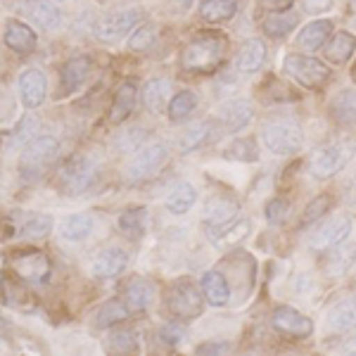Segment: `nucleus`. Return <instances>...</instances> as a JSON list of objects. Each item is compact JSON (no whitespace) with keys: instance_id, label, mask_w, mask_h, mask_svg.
I'll return each mask as SVG.
<instances>
[{"instance_id":"obj_1","label":"nucleus","mask_w":356,"mask_h":356,"mask_svg":"<svg viewBox=\"0 0 356 356\" xmlns=\"http://www.w3.org/2000/svg\"><path fill=\"white\" fill-rule=\"evenodd\" d=\"M226 53V36L216 31H202L183 48L181 62L191 72H211Z\"/></svg>"},{"instance_id":"obj_2","label":"nucleus","mask_w":356,"mask_h":356,"mask_svg":"<svg viewBox=\"0 0 356 356\" xmlns=\"http://www.w3.org/2000/svg\"><path fill=\"white\" fill-rule=\"evenodd\" d=\"M261 140L275 154H292L300 150L304 134L302 126L292 122V119H275V122H268L261 129Z\"/></svg>"},{"instance_id":"obj_3","label":"nucleus","mask_w":356,"mask_h":356,"mask_svg":"<svg viewBox=\"0 0 356 356\" xmlns=\"http://www.w3.org/2000/svg\"><path fill=\"white\" fill-rule=\"evenodd\" d=\"M57 143L55 136H36L31 143L24 147L19 159V171L24 178H38L45 171V166L53 162V157L57 154Z\"/></svg>"},{"instance_id":"obj_4","label":"nucleus","mask_w":356,"mask_h":356,"mask_svg":"<svg viewBox=\"0 0 356 356\" xmlns=\"http://www.w3.org/2000/svg\"><path fill=\"white\" fill-rule=\"evenodd\" d=\"M356 147L352 143H330L312 154V174L316 178H330L340 174L349 159L354 157Z\"/></svg>"},{"instance_id":"obj_5","label":"nucleus","mask_w":356,"mask_h":356,"mask_svg":"<svg viewBox=\"0 0 356 356\" xmlns=\"http://www.w3.org/2000/svg\"><path fill=\"white\" fill-rule=\"evenodd\" d=\"M285 74L307 88H321L330 76V69L309 55H288L285 57Z\"/></svg>"},{"instance_id":"obj_6","label":"nucleus","mask_w":356,"mask_h":356,"mask_svg":"<svg viewBox=\"0 0 356 356\" xmlns=\"http://www.w3.org/2000/svg\"><path fill=\"white\" fill-rule=\"evenodd\" d=\"M166 307L171 309L174 316L181 318H195V316L202 314L204 302H202V292L197 290V285L191 280H181L166 295Z\"/></svg>"},{"instance_id":"obj_7","label":"nucleus","mask_w":356,"mask_h":356,"mask_svg":"<svg viewBox=\"0 0 356 356\" xmlns=\"http://www.w3.org/2000/svg\"><path fill=\"white\" fill-rule=\"evenodd\" d=\"M252 231V223L250 219H233L221 221V223H211L209 231H207V238L209 243L216 247V250H233L235 245H240L243 240L250 235Z\"/></svg>"},{"instance_id":"obj_8","label":"nucleus","mask_w":356,"mask_h":356,"mask_svg":"<svg viewBox=\"0 0 356 356\" xmlns=\"http://www.w3.org/2000/svg\"><path fill=\"white\" fill-rule=\"evenodd\" d=\"M97 174V164L86 154H76L62 166V183L69 193H81L90 186Z\"/></svg>"},{"instance_id":"obj_9","label":"nucleus","mask_w":356,"mask_h":356,"mask_svg":"<svg viewBox=\"0 0 356 356\" xmlns=\"http://www.w3.org/2000/svg\"><path fill=\"white\" fill-rule=\"evenodd\" d=\"M166 157H169V152H166L164 145L143 147V150L131 159L129 169H126V176H129L131 181H145V178L154 176L162 169L166 164Z\"/></svg>"},{"instance_id":"obj_10","label":"nucleus","mask_w":356,"mask_h":356,"mask_svg":"<svg viewBox=\"0 0 356 356\" xmlns=\"http://www.w3.org/2000/svg\"><path fill=\"white\" fill-rule=\"evenodd\" d=\"M140 22V15L136 13V10H124V13H114L110 17H105V19L97 24V38L105 43H117L122 41L126 33L134 31V26Z\"/></svg>"},{"instance_id":"obj_11","label":"nucleus","mask_w":356,"mask_h":356,"mask_svg":"<svg viewBox=\"0 0 356 356\" xmlns=\"http://www.w3.org/2000/svg\"><path fill=\"white\" fill-rule=\"evenodd\" d=\"M13 266L15 271L26 278L29 283H36L41 285L45 280L50 278V261L45 259V254L36 250H29V252H22V254H15L13 257Z\"/></svg>"},{"instance_id":"obj_12","label":"nucleus","mask_w":356,"mask_h":356,"mask_svg":"<svg viewBox=\"0 0 356 356\" xmlns=\"http://www.w3.org/2000/svg\"><path fill=\"white\" fill-rule=\"evenodd\" d=\"M349 233H352V221L344 219V216H337V219L325 221L323 226L316 231L312 247L314 250H321V252H328L335 245L344 243V240L349 238Z\"/></svg>"},{"instance_id":"obj_13","label":"nucleus","mask_w":356,"mask_h":356,"mask_svg":"<svg viewBox=\"0 0 356 356\" xmlns=\"http://www.w3.org/2000/svg\"><path fill=\"white\" fill-rule=\"evenodd\" d=\"M273 328L290 337H307V335H312V330H314V321L292 312L288 307H283L273 314Z\"/></svg>"},{"instance_id":"obj_14","label":"nucleus","mask_w":356,"mask_h":356,"mask_svg":"<svg viewBox=\"0 0 356 356\" xmlns=\"http://www.w3.org/2000/svg\"><path fill=\"white\" fill-rule=\"evenodd\" d=\"M19 10L41 29H60L62 24V13L48 0H24Z\"/></svg>"},{"instance_id":"obj_15","label":"nucleus","mask_w":356,"mask_h":356,"mask_svg":"<svg viewBox=\"0 0 356 356\" xmlns=\"http://www.w3.org/2000/svg\"><path fill=\"white\" fill-rule=\"evenodd\" d=\"M126 264H129V257H126L124 250H119V247H110V250H102L100 254L95 257L93 264H90V271L97 278H114V275H119L126 268Z\"/></svg>"},{"instance_id":"obj_16","label":"nucleus","mask_w":356,"mask_h":356,"mask_svg":"<svg viewBox=\"0 0 356 356\" xmlns=\"http://www.w3.org/2000/svg\"><path fill=\"white\" fill-rule=\"evenodd\" d=\"M19 95L26 107H38L45 100V76L38 69H26L19 76Z\"/></svg>"},{"instance_id":"obj_17","label":"nucleus","mask_w":356,"mask_h":356,"mask_svg":"<svg viewBox=\"0 0 356 356\" xmlns=\"http://www.w3.org/2000/svg\"><path fill=\"white\" fill-rule=\"evenodd\" d=\"M330 36H332V22L316 19V22L307 24L300 31V36H297V45H300L302 50H309V53H314V50L323 48V45L328 43Z\"/></svg>"},{"instance_id":"obj_18","label":"nucleus","mask_w":356,"mask_h":356,"mask_svg":"<svg viewBox=\"0 0 356 356\" xmlns=\"http://www.w3.org/2000/svg\"><path fill=\"white\" fill-rule=\"evenodd\" d=\"M252 119V105L247 100H231L221 107V122L228 134L243 131Z\"/></svg>"},{"instance_id":"obj_19","label":"nucleus","mask_w":356,"mask_h":356,"mask_svg":"<svg viewBox=\"0 0 356 356\" xmlns=\"http://www.w3.org/2000/svg\"><path fill=\"white\" fill-rule=\"evenodd\" d=\"M5 45L15 53H31L36 48V33L22 22H8L5 26Z\"/></svg>"},{"instance_id":"obj_20","label":"nucleus","mask_w":356,"mask_h":356,"mask_svg":"<svg viewBox=\"0 0 356 356\" xmlns=\"http://www.w3.org/2000/svg\"><path fill=\"white\" fill-rule=\"evenodd\" d=\"M264 60H266V45L252 38L240 48L238 57H235V69L243 74H252L264 65Z\"/></svg>"},{"instance_id":"obj_21","label":"nucleus","mask_w":356,"mask_h":356,"mask_svg":"<svg viewBox=\"0 0 356 356\" xmlns=\"http://www.w3.org/2000/svg\"><path fill=\"white\" fill-rule=\"evenodd\" d=\"M356 259V245L354 243H340L332 250H328V259H325V268L330 275H342L352 268V264Z\"/></svg>"},{"instance_id":"obj_22","label":"nucleus","mask_w":356,"mask_h":356,"mask_svg":"<svg viewBox=\"0 0 356 356\" xmlns=\"http://www.w3.org/2000/svg\"><path fill=\"white\" fill-rule=\"evenodd\" d=\"M202 292L207 295L209 304L214 307H223L231 300V288H228V280L221 271H207L202 278Z\"/></svg>"},{"instance_id":"obj_23","label":"nucleus","mask_w":356,"mask_h":356,"mask_svg":"<svg viewBox=\"0 0 356 356\" xmlns=\"http://www.w3.org/2000/svg\"><path fill=\"white\" fill-rule=\"evenodd\" d=\"M238 13V0H204L200 5V17L209 24L226 22Z\"/></svg>"},{"instance_id":"obj_24","label":"nucleus","mask_w":356,"mask_h":356,"mask_svg":"<svg viewBox=\"0 0 356 356\" xmlns=\"http://www.w3.org/2000/svg\"><path fill=\"white\" fill-rule=\"evenodd\" d=\"M354 50H356V36L347 31H340L332 36V41L325 48V57H328V62H332V65H344L354 55Z\"/></svg>"},{"instance_id":"obj_25","label":"nucleus","mask_w":356,"mask_h":356,"mask_svg":"<svg viewBox=\"0 0 356 356\" xmlns=\"http://www.w3.org/2000/svg\"><path fill=\"white\" fill-rule=\"evenodd\" d=\"M93 231V219L88 214H72L62 221L60 233L62 238L69 240V243H79V240H86Z\"/></svg>"},{"instance_id":"obj_26","label":"nucleus","mask_w":356,"mask_h":356,"mask_svg":"<svg viewBox=\"0 0 356 356\" xmlns=\"http://www.w3.org/2000/svg\"><path fill=\"white\" fill-rule=\"evenodd\" d=\"M136 95H138V90H136L134 83H124L122 88L117 90L114 102H112V110H110V122L112 124H119L129 117L131 110H134V105H136Z\"/></svg>"},{"instance_id":"obj_27","label":"nucleus","mask_w":356,"mask_h":356,"mask_svg":"<svg viewBox=\"0 0 356 356\" xmlns=\"http://www.w3.org/2000/svg\"><path fill=\"white\" fill-rule=\"evenodd\" d=\"M328 323H330V328L337 330V332H344V330L354 328V325H356V295L342 300L335 309H332Z\"/></svg>"},{"instance_id":"obj_28","label":"nucleus","mask_w":356,"mask_h":356,"mask_svg":"<svg viewBox=\"0 0 356 356\" xmlns=\"http://www.w3.org/2000/svg\"><path fill=\"white\" fill-rule=\"evenodd\" d=\"M129 304H126V300H110L102 304V309L97 312L95 316V325L97 328H110V325H117L122 323V321H126V316H129Z\"/></svg>"},{"instance_id":"obj_29","label":"nucleus","mask_w":356,"mask_h":356,"mask_svg":"<svg viewBox=\"0 0 356 356\" xmlns=\"http://www.w3.org/2000/svg\"><path fill=\"white\" fill-rule=\"evenodd\" d=\"M238 214V202H233V200L223 197H211L209 202L204 207V219L207 223H221V221H228L233 219V216Z\"/></svg>"},{"instance_id":"obj_30","label":"nucleus","mask_w":356,"mask_h":356,"mask_svg":"<svg viewBox=\"0 0 356 356\" xmlns=\"http://www.w3.org/2000/svg\"><path fill=\"white\" fill-rule=\"evenodd\" d=\"M195 200H197L195 188L191 183H181V186H176L174 191L169 193V197H166V209H169L171 214H186L195 204Z\"/></svg>"},{"instance_id":"obj_31","label":"nucleus","mask_w":356,"mask_h":356,"mask_svg":"<svg viewBox=\"0 0 356 356\" xmlns=\"http://www.w3.org/2000/svg\"><path fill=\"white\" fill-rule=\"evenodd\" d=\"M90 69V60L88 57H74V60H69L65 69H62V81H65V90L79 88L83 81H86V74H88Z\"/></svg>"},{"instance_id":"obj_32","label":"nucleus","mask_w":356,"mask_h":356,"mask_svg":"<svg viewBox=\"0 0 356 356\" xmlns=\"http://www.w3.org/2000/svg\"><path fill=\"white\" fill-rule=\"evenodd\" d=\"M166 97H169V81L166 79H152L143 88V102L152 112H162Z\"/></svg>"},{"instance_id":"obj_33","label":"nucleus","mask_w":356,"mask_h":356,"mask_svg":"<svg viewBox=\"0 0 356 356\" xmlns=\"http://www.w3.org/2000/svg\"><path fill=\"white\" fill-rule=\"evenodd\" d=\"M330 114L342 124H354L356 122V90H342V93L332 100Z\"/></svg>"},{"instance_id":"obj_34","label":"nucleus","mask_w":356,"mask_h":356,"mask_svg":"<svg viewBox=\"0 0 356 356\" xmlns=\"http://www.w3.org/2000/svg\"><path fill=\"white\" fill-rule=\"evenodd\" d=\"M126 304H129L131 312H143L147 309V304L152 300V288L140 278H134L126 288V295H124Z\"/></svg>"},{"instance_id":"obj_35","label":"nucleus","mask_w":356,"mask_h":356,"mask_svg":"<svg viewBox=\"0 0 356 356\" xmlns=\"http://www.w3.org/2000/svg\"><path fill=\"white\" fill-rule=\"evenodd\" d=\"M295 26H297V15L295 13H275V15H268L266 19H264V31H266V36H271V38L288 36Z\"/></svg>"},{"instance_id":"obj_36","label":"nucleus","mask_w":356,"mask_h":356,"mask_svg":"<svg viewBox=\"0 0 356 356\" xmlns=\"http://www.w3.org/2000/svg\"><path fill=\"white\" fill-rule=\"evenodd\" d=\"M226 159H240V162H254L259 157V147H257L254 138H235L231 145L223 150Z\"/></svg>"},{"instance_id":"obj_37","label":"nucleus","mask_w":356,"mask_h":356,"mask_svg":"<svg viewBox=\"0 0 356 356\" xmlns=\"http://www.w3.org/2000/svg\"><path fill=\"white\" fill-rule=\"evenodd\" d=\"M145 219L147 211L143 207H134V209H126L122 216H119V228L122 233H126L129 238H140L145 233Z\"/></svg>"},{"instance_id":"obj_38","label":"nucleus","mask_w":356,"mask_h":356,"mask_svg":"<svg viewBox=\"0 0 356 356\" xmlns=\"http://www.w3.org/2000/svg\"><path fill=\"white\" fill-rule=\"evenodd\" d=\"M38 129H41V122H38V117H33V114H26L24 119H22L19 124H17V129L13 131V140H10V147H22V145H29V143L33 140V138L38 136Z\"/></svg>"},{"instance_id":"obj_39","label":"nucleus","mask_w":356,"mask_h":356,"mask_svg":"<svg viewBox=\"0 0 356 356\" xmlns=\"http://www.w3.org/2000/svg\"><path fill=\"white\" fill-rule=\"evenodd\" d=\"M195 105H197V100H195V95L191 93V90H181L174 100H169L171 122H181V119H186L188 114L195 110Z\"/></svg>"},{"instance_id":"obj_40","label":"nucleus","mask_w":356,"mask_h":356,"mask_svg":"<svg viewBox=\"0 0 356 356\" xmlns=\"http://www.w3.org/2000/svg\"><path fill=\"white\" fill-rule=\"evenodd\" d=\"M50 231H53V216H48V214L31 216V219L24 223V228H22V233H24L26 238H31V240H41Z\"/></svg>"},{"instance_id":"obj_41","label":"nucleus","mask_w":356,"mask_h":356,"mask_svg":"<svg viewBox=\"0 0 356 356\" xmlns=\"http://www.w3.org/2000/svg\"><path fill=\"white\" fill-rule=\"evenodd\" d=\"M110 349H112V352H122V354L136 352V349H138V335L134 330H129V328H122V330L112 332Z\"/></svg>"},{"instance_id":"obj_42","label":"nucleus","mask_w":356,"mask_h":356,"mask_svg":"<svg viewBox=\"0 0 356 356\" xmlns=\"http://www.w3.org/2000/svg\"><path fill=\"white\" fill-rule=\"evenodd\" d=\"M209 134H211V124L209 122H202V124L193 126V129L186 134V138L181 140V152H191V150H195V147H200L207 138H209Z\"/></svg>"},{"instance_id":"obj_43","label":"nucleus","mask_w":356,"mask_h":356,"mask_svg":"<svg viewBox=\"0 0 356 356\" xmlns=\"http://www.w3.org/2000/svg\"><path fill=\"white\" fill-rule=\"evenodd\" d=\"M330 204H332V197L330 195H318V197L314 200L312 204L304 209V216H302V223L304 226H309V223H314V221H318L323 214H328V209H330Z\"/></svg>"},{"instance_id":"obj_44","label":"nucleus","mask_w":356,"mask_h":356,"mask_svg":"<svg viewBox=\"0 0 356 356\" xmlns=\"http://www.w3.org/2000/svg\"><path fill=\"white\" fill-rule=\"evenodd\" d=\"M288 214H290V207L285 200L275 197L266 204V221L271 223V226H280V223H285Z\"/></svg>"},{"instance_id":"obj_45","label":"nucleus","mask_w":356,"mask_h":356,"mask_svg":"<svg viewBox=\"0 0 356 356\" xmlns=\"http://www.w3.org/2000/svg\"><path fill=\"white\" fill-rule=\"evenodd\" d=\"M145 136H147L145 129H131V131H126V134L122 136V140H119V150H124V152L136 150V147L143 145Z\"/></svg>"},{"instance_id":"obj_46","label":"nucleus","mask_w":356,"mask_h":356,"mask_svg":"<svg viewBox=\"0 0 356 356\" xmlns=\"http://www.w3.org/2000/svg\"><path fill=\"white\" fill-rule=\"evenodd\" d=\"M154 41V33L150 31V29H140V31H136L134 36H131L129 41V48L131 50H147Z\"/></svg>"},{"instance_id":"obj_47","label":"nucleus","mask_w":356,"mask_h":356,"mask_svg":"<svg viewBox=\"0 0 356 356\" xmlns=\"http://www.w3.org/2000/svg\"><path fill=\"white\" fill-rule=\"evenodd\" d=\"M159 340L166 342V344H178L183 340V330H181V325H174V323H166L162 325V330H159Z\"/></svg>"},{"instance_id":"obj_48","label":"nucleus","mask_w":356,"mask_h":356,"mask_svg":"<svg viewBox=\"0 0 356 356\" xmlns=\"http://www.w3.org/2000/svg\"><path fill=\"white\" fill-rule=\"evenodd\" d=\"M332 5V0H304V8L309 10V13H325Z\"/></svg>"},{"instance_id":"obj_49","label":"nucleus","mask_w":356,"mask_h":356,"mask_svg":"<svg viewBox=\"0 0 356 356\" xmlns=\"http://www.w3.org/2000/svg\"><path fill=\"white\" fill-rule=\"evenodd\" d=\"M228 352V344L221 342V344H202L197 349V354H226Z\"/></svg>"},{"instance_id":"obj_50","label":"nucleus","mask_w":356,"mask_h":356,"mask_svg":"<svg viewBox=\"0 0 356 356\" xmlns=\"http://www.w3.org/2000/svg\"><path fill=\"white\" fill-rule=\"evenodd\" d=\"M261 5L268 10H275V13H283V10H288L292 5V0H261Z\"/></svg>"},{"instance_id":"obj_51","label":"nucleus","mask_w":356,"mask_h":356,"mask_svg":"<svg viewBox=\"0 0 356 356\" xmlns=\"http://www.w3.org/2000/svg\"><path fill=\"white\" fill-rule=\"evenodd\" d=\"M347 354H356V337H352V340L347 342Z\"/></svg>"}]
</instances>
